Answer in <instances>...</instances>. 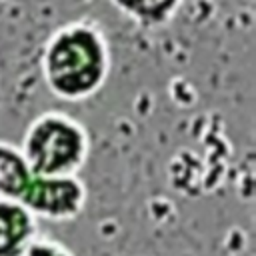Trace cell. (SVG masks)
<instances>
[{"mask_svg":"<svg viewBox=\"0 0 256 256\" xmlns=\"http://www.w3.org/2000/svg\"><path fill=\"white\" fill-rule=\"evenodd\" d=\"M36 232V218L24 206L0 198V256H20Z\"/></svg>","mask_w":256,"mask_h":256,"instance_id":"cell-3","label":"cell"},{"mask_svg":"<svg viewBox=\"0 0 256 256\" xmlns=\"http://www.w3.org/2000/svg\"><path fill=\"white\" fill-rule=\"evenodd\" d=\"M112 54L104 32L90 20L56 28L42 50V76L48 90L66 100L92 98L110 74Z\"/></svg>","mask_w":256,"mask_h":256,"instance_id":"cell-1","label":"cell"},{"mask_svg":"<svg viewBox=\"0 0 256 256\" xmlns=\"http://www.w3.org/2000/svg\"><path fill=\"white\" fill-rule=\"evenodd\" d=\"M36 174L26 164L18 146L0 142V198L24 204L34 186Z\"/></svg>","mask_w":256,"mask_h":256,"instance_id":"cell-4","label":"cell"},{"mask_svg":"<svg viewBox=\"0 0 256 256\" xmlns=\"http://www.w3.org/2000/svg\"><path fill=\"white\" fill-rule=\"evenodd\" d=\"M20 256H74L64 244L48 238H34Z\"/></svg>","mask_w":256,"mask_h":256,"instance_id":"cell-5","label":"cell"},{"mask_svg":"<svg viewBox=\"0 0 256 256\" xmlns=\"http://www.w3.org/2000/svg\"><path fill=\"white\" fill-rule=\"evenodd\" d=\"M18 148L38 176H76L86 164L90 138L80 120L60 110H48L26 126Z\"/></svg>","mask_w":256,"mask_h":256,"instance_id":"cell-2","label":"cell"}]
</instances>
